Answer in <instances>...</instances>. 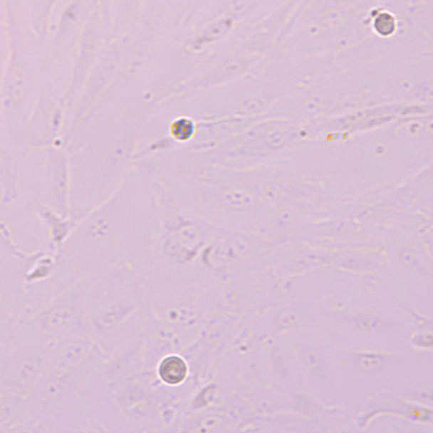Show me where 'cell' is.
Wrapping results in <instances>:
<instances>
[{"instance_id": "1", "label": "cell", "mask_w": 433, "mask_h": 433, "mask_svg": "<svg viewBox=\"0 0 433 433\" xmlns=\"http://www.w3.org/2000/svg\"><path fill=\"white\" fill-rule=\"evenodd\" d=\"M187 366L181 358L169 357L164 360L160 366V378L169 385H178L184 380Z\"/></svg>"}]
</instances>
